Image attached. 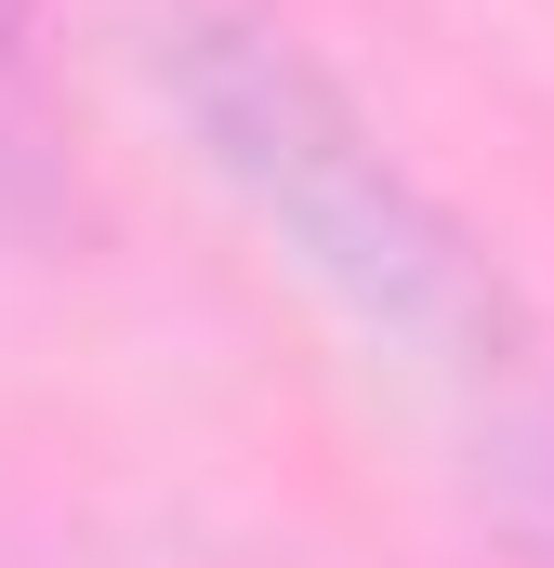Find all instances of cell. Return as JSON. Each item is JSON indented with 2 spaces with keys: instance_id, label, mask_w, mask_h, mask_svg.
<instances>
[{
  "instance_id": "cell-3",
  "label": "cell",
  "mask_w": 554,
  "mask_h": 568,
  "mask_svg": "<svg viewBox=\"0 0 554 568\" xmlns=\"http://www.w3.org/2000/svg\"><path fill=\"white\" fill-rule=\"evenodd\" d=\"M515 476H529V529H542V542H554V436H542V449H529V463H515Z\"/></svg>"
},
{
  "instance_id": "cell-1",
  "label": "cell",
  "mask_w": 554,
  "mask_h": 568,
  "mask_svg": "<svg viewBox=\"0 0 554 568\" xmlns=\"http://www.w3.org/2000/svg\"><path fill=\"white\" fill-rule=\"evenodd\" d=\"M172 80H185L212 159L304 239V265L343 291L370 331H397L435 371H502L515 357V317H502L489 252L343 120V93L290 40H265V27H185L172 40Z\"/></svg>"
},
{
  "instance_id": "cell-2",
  "label": "cell",
  "mask_w": 554,
  "mask_h": 568,
  "mask_svg": "<svg viewBox=\"0 0 554 568\" xmlns=\"http://www.w3.org/2000/svg\"><path fill=\"white\" fill-rule=\"evenodd\" d=\"M27 133V0H0V145Z\"/></svg>"
}]
</instances>
